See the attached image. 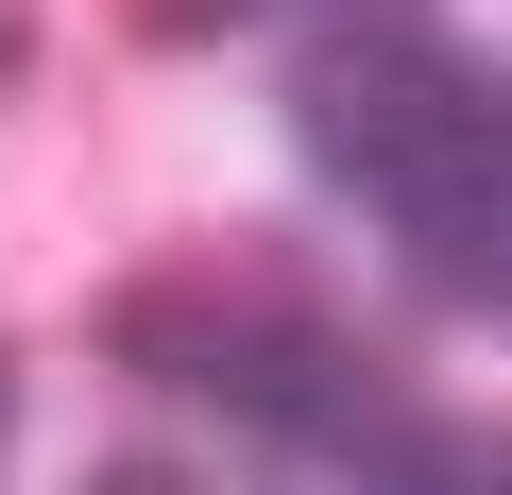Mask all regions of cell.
Here are the masks:
<instances>
[{
  "label": "cell",
  "mask_w": 512,
  "mask_h": 495,
  "mask_svg": "<svg viewBox=\"0 0 512 495\" xmlns=\"http://www.w3.org/2000/svg\"><path fill=\"white\" fill-rule=\"evenodd\" d=\"M308 154L410 239V274L444 308H495L512 137H495V69L478 52H444L410 0H342V35H308Z\"/></svg>",
  "instance_id": "6da1fadb"
},
{
  "label": "cell",
  "mask_w": 512,
  "mask_h": 495,
  "mask_svg": "<svg viewBox=\"0 0 512 495\" xmlns=\"http://www.w3.org/2000/svg\"><path fill=\"white\" fill-rule=\"evenodd\" d=\"M103 342H120V359H154V376H188V393H222L239 427H274V444H325V427L359 410V376H342V342H325L308 308H205V291H137Z\"/></svg>",
  "instance_id": "7a4b0ae2"
},
{
  "label": "cell",
  "mask_w": 512,
  "mask_h": 495,
  "mask_svg": "<svg viewBox=\"0 0 512 495\" xmlns=\"http://www.w3.org/2000/svg\"><path fill=\"white\" fill-rule=\"evenodd\" d=\"M137 18H154V35L188 52V35H239V18H274V0H137Z\"/></svg>",
  "instance_id": "3957f363"
},
{
  "label": "cell",
  "mask_w": 512,
  "mask_h": 495,
  "mask_svg": "<svg viewBox=\"0 0 512 495\" xmlns=\"http://www.w3.org/2000/svg\"><path fill=\"white\" fill-rule=\"evenodd\" d=\"M18 69H35V18H18V0H0V86H18Z\"/></svg>",
  "instance_id": "277c9868"
},
{
  "label": "cell",
  "mask_w": 512,
  "mask_h": 495,
  "mask_svg": "<svg viewBox=\"0 0 512 495\" xmlns=\"http://www.w3.org/2000/svg\"><path fill=\"white\" fill-rule=\"evenodd\" d=\"M0 444H18V359H0Z\"/></svg>",
  "instance_id": "5b68a950"
}]
</instances>
